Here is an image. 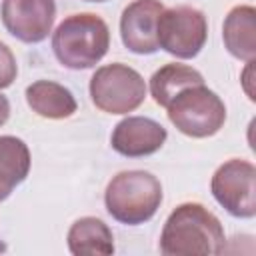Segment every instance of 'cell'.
<instances>
[{
  "instance_id": "1",
  "label": "cell",
  "mask_w": 256,
  "mask_h": 256,
  "mask_svg": "<svg viewBox=\"0 0 256 256\" xmlns=\"http://www.w3.org/2000/svg\"><path fill=\"white\" fill-rule=\"evenodd\" d=\"M220 220L198 202L176 206L164 222L160 252L164 256H212L224 250Z\"/></svg>"
},
{
  "instance_id": "2",
  "label": "cell",
  "mask_w": 256,
  "mask_h": 256,
  "mask_svg": "<svg viewBox=\"0 0 256 256\" xmlns=\"http://www.w3.org/2000/svg\"><path fill=\"white\" fill-rule=\"evenodd\" d=\"M108 48V24L92 12L66 16L52 34L54 56L70 70H86L96 66L106 56Z\"/></svg>"
},
{
  "instance_id": "3",
  "label": "cell",
  "mask_w": 256,
  "mask_h": 256,
  "mask_svg": "<svg viewBox=\"0 0 256 256\" xmlns=\"http://www.w3.org/2000/svg\"><path fill=\"white\" fill-rule=\"evenodd\" d=\"M108 214L128 226L148 222L162 204V184L146 170H124L112 176L104 192Z\"/></svg>"
},
{
  "instance_id": "4",
  "label": "cell",
  "mask_w": 256,
  "mask_h": 256,
  "mask_svg": "<svg viewBox=\"0 0 256 256\" xmlns=\"http://www.w3.org/2000/svg\"><path fill=\"white\" fill-rule=\"evenodd\" d=\"M166 112L170 122L190 138L214 136L226 122V106L222 98L204 84L180 90L168 102Z\"/></svg>"
},
{
  "instance_id": "5",
  "label": "cell",
  "mask_w": 256,
  "mask_h": 256,
  "mask_svg": "<svg viewBox=\"0 0 256 256\" xmlns=\"http://www.w3.org/2000/svg\"><path fill=\"white\" fill-rule=\"evenodd\" d=\"M94 106L108 114H128L146 98V82L138 70L122 62L100 66L90 78Z\"/></svg>"
},
{
  "instance_id": "6",
  "label": "cell",
  "mask_w": 256,
  "mask_h": 256,
  "mask_svg": "<svg viewBox=\"0 0 256 256\" xmlns=\"http://www.w3.org/2000/svg\"><path fill=\"white\" fill-rule=\"evenodd\" d=\"M208 38V22L202 10L192 6H174L158 18V48L168 54L190 60L200 54Z\"/></svg>"
},
{
  "instance_id": "7",
  "label": "cell",
  "mask_w": 256,
  "mask_h": 256,
  "mask_svg": "<svg viewBox=\"0 0 256 256\" xmlns=\"http://www.w3.org/2000/svg\"><path fill=\"white\" fill-rule=\"evenodd\" d=\"M216 202L236 218H252L256 214V168L242 158H230L220 164L210 180Z\"/></svg>"
},
{
  "instance_id": "8",
  "label": "cell",
  "mask_w": 256,
  "mask_h": 256,
  "mask_svg": "<svg viewBox=\"0 0 256 256\" xmlns=\"http://www.w3.org/2000/svg\"><path fill=\"white\" fill-rule=\"evenodd\" d=\"M4 28L26 44L42 42L54 26V0H2L0 8Z\"/></svg>"
},
{
  "instance_id": "9",
  "label": "cell",
  "mask_w": 256,
  "mask_h": 256,
  "mask_svg": "<svg viewBox=\"0 0 256 256\" xmlns=\"http://www.w3.org/2000/svg\"><path fill=\"white\" fill-rule=\"evenodd\" d=\"M164 12L160 0H134L120 16V36L134 54H154L158 50V18Z\"/></svg>"
},
{
  "instance_id": "10",
  "label": "cell",
  "mask_w": 256,
  "mask_h": 256,
  "mask_svg": "<svg viewBox=\"0 0 256 256\" xmlns=\"http://www.w3.org/2000/svg\"><path fill=\"white\" fill-rule=\"evenodd\" d=\"M166 128L146 116H128L120 120L110 136L112 148L128 158H142L158 152L166 142Z\"/></svg>"
},
{
  "instance_id": "11",
  "label": "cell",
  "mask_w": 256,
  "mask_h": 256,
  "mask_svg": "<svg viewBox=\"0 0 256 256\" xmlns=\"http://www.w3.org/2000/svg\"><path fill=\"white\" fill-rule=\"evenodd\" d=\"M222 40L226 50L238 60H254L256 56V8L242 4L234 6L222 26Z\"/></svg>"
},
{
  "instance_id": "12",
  "label": "cell",
  "mask_w": 256,
  "mask_h": 256,
  "mask_svg": "<svg viewBox=\"0 0 256 256\" xmlns=\"http://www.w3.org/2000/svg\"><path fill=\"white\" fill-rule=\"evenodd\" d=\"M26 102L32 108V112L50 120L70 118L78 108L74 94L66 86L52 80L32 82L26 88Z\"/></svg>"
},
{
  "instance_id": "13",
  "label": "cell",
  "mask_w": 256,
  "mask_h": 256,
  "mask_svg": "<svg viewBox=\"0 0 256 256\" xmlns=\"http://www.w3.org/2000/svg\"><path fill=\"white\" fill-rule=\"evenodd\" d=\"M68 248L74 256H108L114 252V236L108 224L96 216L78 218L68 230Z\"/></svg>"
},
{
  "instance_id": "14",
  "label": "cell",
  "mask_w": 256,
  "mask_h": 256,
  "mask_svg": "<svg viewBox=\"0 0 256 256\" xmlns=\"http://www.w3.org/2000/svg\"><path fill=\"white\" fill-rule=\"evenodd\" d=\"M30 150L16 136H0V202L22 184L30 172Z\"/></svg>"
},
{
  "instance_id": "15",
  "label": "cell",
  "mask_w": 256,
  "mask_h": 256,
  "mask_svg": "<svg viewBox=\"0 0 256 256\" xmlns=\"http://www.w3.org/2000/svg\"><path fill=\"white\" fill-rule=\"evenodd\" d=\"M194 84H204L202 74L186 64H166L162 68H158L152 78H150V94L154 98V102L162 108L168 106V102L184 88L194 86Z\"/></svg>"
},
{
  "instance_id": "16",
  "label": "cell",
  "mask_w": 256,
  "mask_h": 256,
  "mask_svg": "<svg viewBox=\"0 0 256 256\" xmlns=\"http://www.w3.org/2000/svg\"><path fill=\"white\" fill-rule=\"evenodd\" d=\"M16 74H18L16 58H14L12 50L4 42H0V90L8 88L16 80Z\"/></svg>"
},
{
  "instance_id": "17",
  "label": "cell",
  "mask_w": 256,
  "mask_h": 256,
  "mask_svg": "<svg viewBox=\"0 0 256 256\" xmlns=\"http://www.w3.org/2000/svg\"><path fill=\"white\" fill-rule=\"evenodd\" d=\"M8 118H10V102L4 94H0V126L6 124Z\"/></svg>"
},
{
  "instance_id": "18",
  "label": "cell",
  "mask_w": 256,
  "mask_h": 256,
  "mask_svg": "<svg viewBox=\"0 0 256 256\" xmlns=\"http://www.w3.org/2000/svg\"><path fill=\"white\" fill-rule=\"evenodd\" d=\"M86 2H106V0H86Z\"/></svg>"
}]
</instances>
